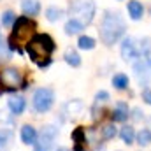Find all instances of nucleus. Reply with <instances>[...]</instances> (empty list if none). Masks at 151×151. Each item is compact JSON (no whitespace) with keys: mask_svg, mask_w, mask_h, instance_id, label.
<instances>
[{"mask_svg":"<svg viewBox=\"0 0 151 151\" xmlns=\"http://www.w3.org/2000/svg\"><path fill=\"white\" fill-rule=\"evenodd\" d=\"M113 86L116 88V90H125V88L128 86V76L123 74V72L114 74V77H113Z\"/></svg>","mask_w":151,"mask_h":151,"instance_id":"nucleus-20","label":"nucleus"},{"mask_svg":"<svg viewBox=\"0 0 151 151\" xmlns=\"http://www.w3.org/2000/svg\"><path fill=\"white\" fill-rule=\"evenodd\" d=\"M107 100H109V93H107V91H104V90H102V91H99V93L95 95V106H99V104H106Z\"/></svg>","mask_w":151,"mask_h":151,"instance_id":"nucleus-29","label":"nucleus"},{"mask_svg":"<svg viewBox=\"0 0 151 151\" xmlns=\"http://www.w3.org/2000/svg\"><path fill=\"white\" fill-rule=\"evenodd\" d=\"M100 135H102V139H104V141H109V139L116 137V127L111 125V123L104 125V127L100 128Z\"/></svg>","mask_w":151,"mask_h":151,"instance_id":"nucleus-22","label":"nucleus"},{"mask_svg":"<svg viewBox=\"0 0 151 151\" xmlns=\"http://www.w3.org/2000/svg\"><path fill=\"white\" fill-rule=\"evenodd\" d=\"M130 111H128V106L125 104V102H118L116 104V107H114L113 111V121H127L128 119V116H130Z\"/></svg>","mask_w":151,"mask_h":151,"instance_id":"nucleus-10","label":"nucleus"},{"mask_svg":"<svg viewBox=\"0 0 151 151\" xmlns=\"http://www.w3.org/2000/svg\"><path fill=\"white\" fill-rule=\"evenodd\" d=\"M12 139H14V134L12 130H7V128H2L0 130V151H7L12 144Z\"/></svg>","mask_w":151,"mask_h":151,"instance_id":"nucleus-13","label":"nucleus"},{"mask_svg":"<svg viewBox=\"0 0 151 151\" xmlns=\"http://www.w3.org/2000/svg\"><path fill=\"white\" fill-rule=\"evenodd\" d=\"M77 46L81 49H93L95 47V40L91 37H88V35H81L79 40H77Z\"/></svg>","mask_w":151,"mask_h":151,"instance_id":"nucleus-24","label":"nucleus"},{"mask_svg":"<svg viewBox=\"0 0 151 151\" xmlns=\"http://www.w3.org/2000/svg\"><path fill=\"white\" fill-rule=\"evenodd\" d=\"M34 30H35V23H34L30 18H27V16L16 18L14 30H12V34H11V39H9V47L21 53V46H23V44H28V42L32 40Z\"/></svg>","mask_w":151,"mask_h":151,"instance_id":"nucleus-3","label":"nucleus"},{"mask_svg":"<svg viewBox=\"0 0 151 151\" xmlns=\"http://www.w3.org/2000/svg\"><path fill=\"white\" fill-rule=\"evenodd\" d=\"M12 23H16L14 12H12V11H5V12L2 14V25H4V27H11Z\"/></svg>","mask_w":151,"mask_h":151,"instance_id":"nucleus-27","label":"nucleus"},{"mask_svg":"<svg viewBox=\"0 0 151 151\" xmlns=\"http://www.w3.org/2000/svg\"><path fill=\"white\" fill-rule=\"evenodd\" d=\"M65 109H69L70 114H76V113H79V111L83 109V104H81L79 100H72V102H69V104L65 106Z\"/></svg>","mask_w":151,"mask_h":151,"instance_id":"nucleus-28","label":"nucleus"},{"mask_svg":"<svg viewBox=\"0 0 151 151\" xmlns=\"http://www.w3.org/2000/svg\"><path fill=\"white\" fill-rule=\"evenodd\" d=\"M63 14H65V12H63V9H60V7H47V9H46V18H47V21H51V23L62 19Z\"/></svg>","mask_w":151,"mask_h":151,"instance_id":"nucleus-19","label":"nucleus"},{"mask_svg":"<svg viewBox=\"0 0 151 151\" xmlns=\"http://www.w3.org/2000/svg\"><path fill=\"white\" fill-rule=\"evenodd\" d=\"M119 135H121V139H123L125 144H132L134 139H135V130H134V127H123L121 132H119Z\"/></svg>","mask_w":151,"mask_h":151,"instance_id":"nucleus-21","label":"nucleus"},{"mask_svg":"<svg viewBox=\"0 0 151 151\" xmlns=\"http://www.w3.org/2000/svg\"><path fill=\"white\" fill-rule=\"evenodd\" d=\"M27 51H28L30 58L37 65L44 67V65L49 63V56L55 51V42H53V39L49 37V35H46V34H37L27 44Z\"/></svg>","mask_w":151,"mask_h":151,"instance_id":"nucleus-2","label":"nucleus"},{"mask_svg":"<svg viewBox=\"0 0 151 151\" xmlns=\"http://www.w3.org/2000/svg\"><path fill=\"white\" fill-rule=\"evenodd\" d=\"M0 83L4 84V86H7V88H18L21 83H23V77H21V72L18 70V69H5V70H2V74H0Z\"/></svg>","mask_w":151,"mask_h":151,"instance_id":"nucleus-9","label":"nucleus"},{"mask_svg":"<svg viewBox=\"0 0 151 151\" xmlns=\"http://www.w3.org/2000/svg\"><path fill=\"white\" fill-rule=\"evenodd\" d=\"M134 113H135V116H134V118H135V119H141V111H139V109H135V111H134Z\"/></svg>","mask_w":151,"mask_h":151,"instance_id":"nucleus-31","label":"nucleus"},{"mask_svg":"<svg viewBox=\"0 0 151 151\" xmlns=\"http://www.w3.org/2000/svg\"><path fill=\"white\" fill-rule=\"evenodd\" d=\"M121 58L125 62H135L137 58H141V51H139L135 40L132 37L123 39V42H121Z\"/></svg>","mask_w":151,"mask_h":151,"instance_id":"nucleus-8","label":"nucleus"},{"mask_svg":"<svg viewBox=\"0 0 151 151\" xmlns=\"http://www.w3.org/2000/svg\"><path fill=\"white\" fill-rule=\"evenodd\" d=\"M11 58V47L5 44V40L0 35V60H9Z\"/></svg>","mask_w":151,"mask_h":151,"instance_id":"nucleus-26","label":"nucleus"},{"mask_svg":"<svg viewBox=\"0 0 151 151\" xmlns=\"http://www.w3.org/2000/svg\"><path fill=\"white\" fill-rule=\"evenodd\" d=\"M21 9H23V12L27 16H35L40 11V4L37 0H23L21 2Z\"/></svg>","mask_w":151,"mask_h":151,"instance_id":"nucleus-14","label":"nucleus"},{"mask_svg":"<svg viewBox=\"0 0 151 151\" xmlns=\"http://www.w3.org/2000/svg\"><path fill=\"white\" fill-rule=\"evenodd\" d=\"M56 135H58V128L53 127V125H46V127L40 130L37 141H35V144H34V151H51Z\"/></svg>","mask_w":151,"mask_h":151,"instance_id":"nucleus-5","label":"nucleus"},{"mask_svg":"<svg viewBox=\"0 0 151 151\" xmlns=\"http://www.w3.org/2000/svg\"><path fill=\"white\" fill-rule=\"evenodd\" d=\"M83 28H84V25L79 23L77 19H72V18L65 23V34H67V35H76V34H79Z\"/></svg>","mask_w":151,"mask_h":151,"instance_id":"nucleus-17","label":"nucleus"},{"mask_svg":"<svg viewBox=\"0 0 151 151\" xmlns=\"http://www.w3.org/2000/svg\"><path fill=\"white\" fill-rule=\"evenodd\" d=\"M125 19L118 11H106L100 23V39L104 44L113 46L118 39L125 34Z\"/></svg>","mask_w":151,"mask_h":151,"instance_id":"nucleus-1","label":"nucleus"},{"mask_svg":"<svg viewBox=\"0 0 151 151\" xmlns=\"http://www.w3.org/2000/svg\"><path fill=\"white\" fill-rule=\"evenodd\" d=\"M25 106H27V102H25L23 97H12V99H9V109H11L12 114H21L25 111Z\"/></svg>","mask_w":151,"mask_h":151,"instance_id":"nucleus-15","label":"nucleus"},{"mask_svg":"<svg viewBox=\"0 0 151 151\" xmlns=\"http://www.w3.org/2000/svg\"><path fill=\"white\" fill-rule=\"evenodd\" d=\"M142 100H144L146 104H150V106H151V90H150V88H146V90L142 91Z\"/></svg>","mask_w":151,"mask_h":151,"instance_id":"nucleus-30","label":"nucleus"},{"mask_svg":"<svg viewBox=\"0 0 151 151\" xmlns=\"http://www.w3.org/2000/svg\"><path fill=\"white\" fill-rule=\"evenodd\" d=\"M139 51H141V56H151V39L144 37L139 44Z\"/></svg>","mask_w":151,"mask_h":151,"instance_id":"nucleus-25","label":"nucleus"},{"mask_svg":"<svg viewBox=\"0 0 151 151\" xmlns=\"http://www.w3.org/2000/svg\"><path fill=\"white\" fill-rule=\"evenodd\" d=\"M72 139L76 141V151H83L84 148V142H86V134L83 128H76L74 134H72Z\"/></svg>","mask_w":151,"mask_h":151,"instance_id":"nucleus-18","label":"nucleus"},{"mask_svg":"<svg viewBox=\"0 0 151 151\" xmlns=\"http://www.w3.org/2000/svg\"><path fill=\"white\" fill-rule=\"evenodd\" d=\"M137 142H139L141 146H148L151 142V132L148 128H142V130L137 134Z\"/></svg>","mask_w":151,"mask_h":151,"instance_id":"nucleus-23","label":"nucleus"},{"mask_svg":"<svg viewBox=\"0 0 151 151\" xmlns=\"http://www.w3.org/2000/svg\"><path fill=\"white\" fill-rule=\"evenodd\" d=\"M63 58H65V62H67L69 65H72V67H79V65H81V56H79V53L76 51L74 47H67Z\"/></svg>","mask_w":151,"mask_h":151,"instance_id":"nucleus-16","label":"nucleus"},{"mask_svg":"<svg viewBox=\"0 0 151 151\" xmlns=\"http://www.w3.org/2000/svg\"><path fill=\"white\" fill-rule=\"evenodd\" d=\"M134 72L141 83H151V56H141L134 63Z\"/></svg>","mask_w":151,"mask_h":151,"instance_id":"nucleus-7","label":"nucleus"},{"mask_svg":"<svg viewBox=\"0 0 151 151\" xmlns=\"http://www.w3.org/2000/svg\"><path fill=\"white\" fill-rule=\"evenodd\" d=\"M21 141H23V144H35V141H37V132H35V128L32 127V125H25L23 128H21Z\"/></svg>","mask_w":151,"mask_h":151,"instance_id":"nucleus-11","label":"nucleus"},{"mask_svg":"<svg viewBox=\"0 0 151 151\" xmlns=\"http://www.w3.org/2000/svg\"><path fill=\"white\" fill-rule=\"evenodd\" d=\"M128 14H130V18L132 19H141L142 18V14H144V7H142V4L139 2V0H132V2H128Z\"/></svg>","mask_w":151,"mask_h":151,"instance_id":"nucleus-12","label":"nucleus"},{"mask_svg":"<svg viewBox=\"0 0 151 151\" xmlns=\"http://www.w3.org/2000/svg\"><path fill=\"white\" fill-rule=\"evenodd\" d=\"M53 102H55V93L49 88H39L34 93L32 104H34V109L37 113H47L53 107Z\"/></svg>","mask_w":151,"mask_h":151,"instance_id":"nucleus-6","label":"nucleus"},{"mask_svg":"<svg viewBox=\"0 0 151 151\" xmlns=\"http://www.w3.org/2000/svg\"><path fill=\"white\" fill-rule=\"evenodd\" d=\"M70 16L83 25H90L95 16V2L93 0H74L70 4Z\"/></svg>","mask_w":151,"mask_h":151,"instance_id":"nucleus-4","label":"nucleus"},{"mask_svg":"<svg viewBox=\"0 0 151 151\" xmlns=\"http://www.w3.org/2000/svg\"><path fill=\"white\" fill-rule=\"evenodd\" d=\"M56 151H70V150H69V148H58Z\"/></svg>","mask_w":151,"mask_h":151,"instance_id":"nucleus-32","label":"nucleus"}]
</instances>
